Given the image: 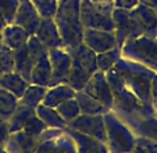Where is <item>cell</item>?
Masks as SVG:
<instances>
[{"instance_id": "obj_19", "label": "cell", "mask_w": 157, "mask_h": 153, "mask_svg": "<svg viewBox=\"0 0 157 153\" xmlns=\"http://www.w3.org/2000/svg\"><path fill=\"white\" fill-rule=\"evenodd\" d=\"M113 22H114V35H116L117 39V46L122 47V45L129 39V11L114 7Z\"/></svg>"}, {"instance_id": "obj_39", "label": "cell", "mask_w": 157, "mask_h": 153, "mask_svg": "<svg viewBox=\"0 0 157 153\" xmlns=\"http://www.w3.org/2000/svg\"><path fill=\"white\" fill-rule=\"evenodd\" d=\"M10 138V130L7 121L0 120V147H4L7 145V141Z\"/></svg>"}, {"instance_id": "obj_21", "label": "cell", "mask_w": 157, "mask_h": 153, "mask_svg": "<svg viewBox=\"0 0 157 153\" xmlns=\"http://www.w3.org/2000/svg\"><path fill=\"white\" fill-rule=\"evenodd\" d=\"M28 86H29V82H27L15 71H10V73L0 76V89H4V91L13 93L18 100L22 97Z\"/></svg>"}, {"instance_id": "obj_18", "label": "cell", "mask_w": 157, "mask_h": 153, "mask_svg": "<svg viewBox=\"0 0 157 153\" xmlns=\"http://www.w3.org/2000/svg\"><path fill=\"white\" fill-rule=\"evenodd\" d=\"M13 59H14V71L20 74L27 82L31 84V73H32V68L35 65V60L32 59V56L28 52L27 45L14 50Z\"/></svg>"}, {"instance_id": "obj_35", "label": "cell", "mask_w": 157, "mask_h": 153, "mask_svg": "<svg viewBox=\"0 0 157 153\" xmlns=\"http://www.w3.org/2000/svg\"><path fill=\"white\" fill-rule=\"evenodd\" d=\"M56 153H77V146L75 142L68 134L63 132L59 138V145H57V152Z\"/></svg>"}, {"instance_id": "obj_38", "label": "cell", "mask_w": 157, "mask_h": 153, "mask_svg": "<svg viewBox=\"0 0 157 153\" xmlns=\"http://www.w3.org/2000/svg\"><path fill=\"white\" fill-rule=\"evenodd\" d=\"M139 4V0H114L113 2V6L116 9H122V10H133L135 7Z\"/></svg>"}, {"instance_id": "obj_37", "label": "cell", "mask_w": 157, "mask_h": 153, "mask_svg": "<svg viewBox=\"0 0 157 153\" xmlns=\"http://www.w3.org/2000/svg\"><path fill=\"white\" fill-rule=\"evenodd\" d=\"M136 145L140 146L146 153H157V142L145 136H136Z\"/></svg>"}, {"instance_id": "obj_44", "label": "cell", "mask_w": 157, "mask_h": 153, "mask_svg": "<svg viewBox=\"0 0 157 153\" xmlns=\"http://www.w3.org/2000/svg\"><path fill=\"white\" fill-rule=\"evenodd\" d=\"M0 153H7V150L4 147H0Z\"/></svg>"}, {"instance_id": "obj_29", "label": "cell", "mask_w": 157, "mask_h": 153, "mask_svg": "<svg viewBox=\"0 0 157 153\" xmlns=\"http://www.w3.org/2000/svg\"><path fill=\"white\" fill-rule=\"evenodd\" d=\"M20 100L14 96L13 93L0 89V120L2 121H9V118L15 112Z\"/></svg>"}, {"instance_id": "obj_43", "label": "cell", "mask_w": 157, "mask_h": 153, "mask_svg": "<svg viewBox=\"0 0 157 153\" xmlns=\"http://www.w3.org/2000/svg\"><path fill=\"white\" fill-rule=\"evenodd\" d=\"M92 2H100V3H113L114 0H92Z\"/></svg>"}, {"instance_id": "obj_13", "label": "cell", "mask_w": 157, "mask_h": 153, "mask_svg": "<svg viewBox=\"0 0 157 153\" xmlns=\"http://www.w3.org/2000/svg\"><path fill=\"white\" fill-rule=\"evenodd\" d=\"M35 36L38 38V41L40 42L44 49H65L53 18H42L38 29L35 32Z\"/></svg>"}, {"instance_id": "obj_45", "label": "cell", "mask_w": 157, "mask_h": 153, "mask_svg": "<svg viewBox=\"0 0 157 153\" xmlns=\"http://www.w3.org/2000/svg\"><path fill=\"white\" fill-rule=\"evenodd\" d=\"M4 45H3V42H0V49H2V47H3Z\"/></svg>"}, {"instance_id": "obj_46", "label": "cell", "mask_w": 157, "mask_h": 153, "mask_svg": "<svg viewBox=\"0 0 157 153\" xmlns=\"http://www.w3.org/2000/svg\"><path fill=\"white\" fill-rule=\"evenodd\" d=\"M154 116L157 117V109H154Z\"/></svg>"}, {"instance_id": "obj_25", "label": "cell", "mask_w": 157, "mask_h": 153, "mask_svg": "<svg viewBox=\"0 0 157 153\" xmlns=\"http://www.w3.org/2000/svg\"><path fill=\"white\" fill-rule=\"evenodd\" d=\"M35 113L42 121H43L48 128H56V130H65L67 128V123L61 118V116L57 113L56 109L53 107H48L44 104H39L35 109Z\"/></svg>"}, {"instance_id": "obj_47", "label": "cell", "mask_w": 157, "mask_h": 153, "mask_svg": "<svg viewBox=\"0 0 157 153\" xmlns=\"http://www.w3.org/2000/svg\"><path fill=\"white\" fill-rule=\"evenodd\" d=\"M154 11H156V14H157V7H156V9H154Z\"/></svg>"}, {"instance_id": "obj_15", "label": "cell", "mask_w": 157, "mask_h": 153, "mask_svg": "<svg viewBox=\"0 0 157 153\" xmlns=\"http://www.w3.org/2000/svg\"><path fill=\"white\" fill-rule=\"evenodd\" d=\"M131 14L142 25L145 36L151 39L157 38V14L153 9L139 3L133 10H131Z\"/></svg>"}, {"instance_id": "obj_5", "label": "cell", "mask_w": 157, "mask_h": 153, "mask_svg": "<svg viewBox=\"0 0 157 153\" xmlns=\"http://www.w3.org/2000/svg\"><path fill=\"white\" fill-rule=\"evenodd\" d=\"M113 3H100L92 0H81L79 18L83 28L114 32Z\"/></svg>"}, {"instance_id": "obj_26", "label": "cell", "mask_w": 157, "mask_h": 153, "mask_svg": "<svg viewBox=\"0 0 157 153\" xmlns=\"http://www.w3.org/2000/svg\"><path fill=\"white\" fill-rule=\"evenodd\" d=\"M133 127L140 136L149 138L151 141L157 142V117H135Z\"/></svg>"}, {"instance_id": "obj_6", "label": "cell", "mask_w": 157, "mask_h": 153, "mask_svg": "<svg viewBox=\"0 0 157 153\" xmlns=\"http://www.w3.org/2000/svg\"><path fill=\"white\" fill-rule=\"evenodd\" d=\"M124 59L139 63L157 73V41L140 36L136 39H128L121 47Z\"/></svg>"}, {"instance_id": "obj_11", "label": "cell", "mask_w": 157, "mask_h": 153, "mask_svg": "<svg viewBox=\"0 0 157 153\" xmlns=\"http://www.w3.org/2000/svg\"><path fill=\"white\" fill-rule=\"evenodd\" d=\"M82 43H85L89 49L93 50L96 54H99L117 47V39L114 32L83 28Z\"/></svg>"}, {"instance_id": "obj_3", "label": "cell", "mask_w": 157, "mask_h": 153, "mask_svg": "<svg viewBox=\"0 0 157 153\" xmlns=\"http://www.w3.org/2000/svg\"><path fill=\"white\" fill-rule=\"evenodd\" d=\"M110 89L114 99V109H118L127 114H135V117H151L154 116V107L143 104L127 86L122 84L117 73L111 68L106 73Z\"/></svg>"}, {"instance_id": "obj_28", "label": "cell", "mask_w": 157, "mask_h": 153, "mask_svg": "<svg viewBox=\"0 0 157 153\" xmlns=\"http://www.w3.org/2000/svg\"><path fill=\"white\" fill-rule=\"evenodd\" d=\"M122 57L121 54V47H114V49H110L107 52L96 54V63H98V70L101 73L106 74L107 71H110L111 68L116 65V63Z\"/></svg>"}, {"instance_id": "obj_12", "label": "cell", "mask_w": 157, "mask_h": 153, "mask_svg": "<svg viewBox=\"0 0 157 153\" xmlns=\"http://www.w3.org/2000/svg\"><path fill=\"white\" fill-rule=\"evenodd\" d=\"M40 15L36 11L35 6L32 4L31 0H20V6L15 13L14 22L15 25L21 27L28 32V35H35L36 29H38L39 24H40Z\"/></svg>"}, {"instance_id": "obj_1", "label": "cell", "mask_w": 157, "mask_h": 153, "mask_svg": "<svg viewBox=\"0 0 157 153\" xmlns=\"http://www.w3.org/2000/svg\"><path fill=\"white\" fill-rule=\"evenodd\" d=\"M113 70L120 76L125 86L132 92L143 104H151V81H153L156 71L139 64V63L131 61L124 57L116 63Z\"/></svg>"}, {"instance_id": "obj_36", "label": "cell", "mask_w": 157, "mask_h": 153, "mask_svg": "<svg viewBox=\"0 0 157 153\" xmlns=\"http://www.w3.org/2000/svg\"><path fill=\"white\" fill-rule=\"evenodd\" d=\"M59 136H54V138H49L44 139L43 142H40L36 149L35 153H56L57 152V145H59Z\"/></svg>"}, {"instance_id": "obj_7", "label": "cell", "mask_w": 157, "mask_h": 153, "mask_svg": "<svg viewBox=\"0 0 157 153\" xmlns=\"http://www.w3.org/2000/svg\"><path fill=\"white\" fill-rule=\"evenodd\" d=\"M63 132H64V130L48 128L42 135L33 136L25 134L24 131H18V132L10 134V138L4 149L7 150V153H35L40 142H43L44 139L59 136Z\"/></svg>"}, {"instance_id": "obj_24", "label": "cell", "mask_w": 157, "mask_h": 153, "mask_svg": "<svg viewBox=\"0 0 157 153\" xmlns=\"http://www.w3.org/2000/svg\"><path fill=\"white\" fill-rule=\"evenodd\" d=\"M33 114H35V109H32V107H29V106H25V104H22V103H18L15 112L13 113V116L9 118V121H7L10 134L22 131V128H24V125L27 124V121L29 120Z\"/></svg>"}, {"instance_id": "obj_2", "label": "cell", "mask_w": 157, "mask_h": 153, "mask_svg": "<svg viewBox=\"0 0 157 153\" xmlns=\"http://www.w3.org/2000/svg\"><path fill=\"white\" fill-rule=\"evenodd\" d=\"M81 0H59L53 20L65 49H75L82 43L83 27L79 18Z\"/></svg>"}, {"instance_id": "obj_33", "label": "cell", "mask_w": 157, "mask_h": 153, "mask_svg": "<svg viewBox=\"0 0 157 153\" xmlns=\"http://www.w3.org/2000/svg\"><path fill=\"white\" fill-rule=\"evenodd\" d=\"M48 130V125L40 120V118L36 116V113L27 121V124L24 125L22 131L28 135H33V136H39L44 132V131Z\"/></svg>"}, {"instance_id": "obj_40", "label": "cell", "mask_w": 157, "mask_h": 153, "mask_svg": "<svg viewBox=\"0 0 157 153\" xmlns=\"http://www.w3.org/2000/svg\"><path fill=\"white\" fill-rule=\"evenodd\" d=\"M151 104H153L154 109H157V73L154 75L153 81H151Z\"/></svg>"}, {"instance_id": "obj_10", "label": "cell", "mask_w": 157, "mask_h": 153, "mask_svg": "<svg viewBox=\"0 0 157 153\" xmlns=\"http://www.w3.org/2000/svg\"><path fill=\"white\" fill-rule=\"evenodd\" d=\"M49 60L52 64V81L49 88L64 84L72 63L70 52L67 49H52L49 50Z\"/></svg>"}, {"instance_id": "obj_42", "label": "cell", "mask_w": 157, "mask_h": 153, "mask_svg": "<svg viewBox=\"0 0 157 153\" xmlns=\"http://www.w3.org/2000/svg\"><path fill=\"white\" fill-rule=\"evenodd\" d=\"M129 153H146V152L140 146H138V145H136V146H135V149H133L132 152H129Z\"/></svg>"}, {"instance_id": "obj_48", "label": "cell", "mask_w": 157, "mask_h": 153, "mask_svg": "<svg viewBox=\"0 0 157 153\" xmlns=\"http://www.w3.org/2000/svg\"><path fill=\"white\" fill-rule=\"evenodd\" d=\"M0 42H2V33H0Z\"/></svg>"}, {"instance_id": "obj_9", "label": "cell", "mask_w": 157, "mask_h": 153, "mask_svg": "<svg viewBox=\"0 0 157 153\" xmlns=\"http://www.w3.org/2000/svg\"><path fill=\"white\" fill-rule=\"evenodd\" d=\"M85 93H88L89 96L95 97L96 100H99L107 110H114V99L113 93L110 89L109 81L106 78V74L101 71H96L90 80L86 82V85L82 89Z\"/></svg>"}, {"instance_id": "obj_41", "label": "cell", "mask_w": 157, "mask_h": 153, "mask_svg": "<svg viewBox=\"0 0 157 153\" xmlns=\"http://www.w3.org/2000/svg\"><path fill=\"white\" fill-rule=\"evenodd\" d=\"M7 25H9V24L6 22V20H4V18L2 17V15H0V33L3 32V31H4V28H6Z\"/></svg>"}, {"instance_id": "obj_17", "label": "cell", "mask_w": 157, "mask_h": 153, "mask_svg": "<svg viewBox=\"0 0 157 153\" xmlns=\"http://www.w3.org/2000/svg\"><path fill=\"white\" fill-rule=\"evenodd\" d=\"M29 35L25 29H22L21 27L15 25V24H10L4 28V31L2 32V42L3 45L10 49L11 52L22 47L24 45H27Z\"/></svg>"}, {"instance_id": "obj_31", "label": "cell", "mask_w": 157, "mask_h": 153, "mask_svg": "<svg viewBox=\"0 0 157 153\" xmlns=\"http://www.w3.org/2000/svg\"><path fill=\"white\" fill-rule=\"evenodd\" d=\"M35 6L36 11L39 13L40 18H53L57 10L59 0H31Z\"/></svg>"}, {"instance_id": "obj_32", "label": "cell", "mask_w": 157, "mask_h": 153, "mask_svg": "<svg viewBox=\"0 0 157 153\" xmlns=\"http://www.w3.org/2000/svg\"><path fill=\"white\" fill-rule=\"evenodd\" d=\"M18 6H20V0H0V15L6 20L9 25L14 22Z\"/></svg>"}, {"instance_id": "obj_20", "label": "cell", "mask_w": 157, "mask_h": 153, "mask_svg": "<svg viewBox=\"0 0 157 153\" xmlns=\"http://www.w3.org/2000/svg\"><path fill=\"white\" fill-rule=\"evenodd\" d=\"M74 97H75L74 89L70 88V86L65 85V84H60V85L48 88V92H46V96H44L42 104L56 109V107L59 106V104H61L63 102L74 99Z\"/></svg>"}, {"instance_id": "obj_8", "label": "cell", "mask_w": 157, "mask_h": 153, "mask_svg": "<svg viewBox=\"0 0 157 153\" xmlns=\"http://www.w3.org/2000/svg\"><path fill=\"white\" fill-rule=\"evenodd\" d=\"M67 128L78 131L83 135L92 136L98 141L106 143L107 142V134H106V125H104L103 114H79L75 120L67 124Z\"/></svg>"}, {"instance_id": "obj_27", "label": "cell", "mask_w": 157, "mask_h": 153, "mask_svg": "<svg viewBox=\"0 0 157 153\" xmlns=\"http://www.w3.org/2000/svg\"><path fill=\"white\" fill-rule=\"evenodd\" d=\"M46 92H48L46 86H39V85L29 84V86L24 92L22 97L20 99V103L25 104V106H29L32 109H36L43 102L44 96H46Z\"/></svg>"}, {"instance_id": "obj_49", "label": "cell", "mask_w": 157, "mask_h": 153, "mask_svg": "<svg viewBox=\"0 0 157 153\" xmlns=\"http://www.w3.org/2000/svg\"><path fill=\"white\" fill-rule=\"evenodd\" d=\"M156 41H157V38H156Z\"/></svg>"}, {"instance_id": "obj_22", "label": "cell", "mask_w": 157, "mask_h": 153, "mask_svg": "<svg viewBox=\"0 0 157 153\" xmlns=\"http://www.w3.org/2000/svg\"><path fill=\"white\" fill-rule=\"evenodd\" d=\"M71 54L72 60H75L77 63H79L85 70H88L89 73L95 74L98 70V63H96V53L93 50H90L85 43H81L79 46H77L75 49L68 50Z\"/></svg>"}, {"instance_id": "obj_14", "label": "cell", "mask_w": 157, "mask_h": 153, "mask_svg": "<svg viewBox=\"0 0 157 153\" xmlns=\"http://www.w3.org/2000/svg\"><path fill=\"white\" fill-rule=\"evenodd\" d=\"M64 131L75 142L77 153H110L106 143L92 138V136L83 135V134L74 131V130H70V128H65Z\"/></svg>"}, {"instance_id": "obj_34", "label": "cell", "mask_w": 157, "mask_h": 153, "mask_svg": "<svg viewBox=\"0 0 157 153\" xmlns=\"http://www.w3.org/2000/svg\"><path fill=\"white\" fill-rule=\"evenodd\" d=\"M14 71V59H13V52L3 46L0 49V76L4 74Z\"/></svg>"}, {"instance_id": "obj_4", "label": "cell", "mask_w": 157, "mask_h": 153, "mask_svg": "<svg viewBox=\"0 0 157 153\" xmlns=\"http://www.w3.org/2000/svg\"><path fill=\"white\" fill-rule=\"evenodd\" d=\"M107 134V147L110 153H129L136 146V135L118 118V116L109 110L103 114Z\"/></svg>"}, {"instance_id": "obj_23", "label": "cell", "mask_w": 157, "mask_h": 153, "mask_svg": "<svg viewBox=\"0 0 157 153\" xmlns=\"http://www.w3.org/2000/svg\"><path fill=\"white\" fill-rule=\"evenodd\" d=\"M75 100L78 102L81 114L95 116V114H104V113L109 112L99 100H96L95 97H92V96H89V95L85 93L83 91L75 92Z\"/></svg>"}, {"instance_id": "obj_16", "label": "cell", "mask_w": 157, "mask_h": 153, "mask_svg": "<svg viewBox=\"0 0 157 153\" xmlns=\"http://www.w3.org/2000/svg\"><path fill=\"white\" fill-rule=\"evenodd\" d=\"M52 81V64L49 60V50L44 52L38 61L35 63L31 73V84L39 86H46L49 88Z\"/></svg>"}, {"instance_id": "obj_30", "label": "cell", "mask_w": 157, "mask_h": 153, "mask_svg": "<svg viewBox=\"0 0 157 153\" xmlns=\"http://www.w3.org/2000/svg\"><path fill=\"white\" fill-rule=\"evenodd\" d=\"M56 110L67 124L71 123L72 120H75V118L81 114L79 106H78V102L75 100V97L74 99H70V100L63 102L61 104H59V106L56 107Z\"/></svg>"}]
</instances>
